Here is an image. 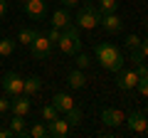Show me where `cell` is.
Wrapping results in <instances>:
<instances>
[{
    "instance_id": "18",
    "label": "cell",
    "mask_w": 148,
    "mask_h": 138,
    "mask_svg": "<svg viewBox=\"0 0 148 138\" xmlns=\"http://www.w3.org/2000/svg\"><path fill=\"white\" fill-rule=\"evenodd\" d=\"M37 35H40L37 30H30V27H22V30L17 32V42H20L22 47H30V44H32V40H35Z\"/></svg>"
},
{
    "instance_id": "15",
    "label": "cell",
    "mask_w": 148,
    "mask_h": 138,
    "mask_svg": "<svg viewBox=\"0 0 148 138\" xmlns=\"http://www.w3.org/2000/svg\"><path fill=\"white\" fill-rule=\"evenodd\" d=\"M10 131L15 138H25L27 136V126H25V116H17V113H12L10 118Z\"/></svg>"
},
{
    "instance_id": "30",
    "label": "cell",
    "mask_w": 148,
    "mask_h": 138,
    "mask_svg": "<svg viewBox=\"0 0 148 138\" xmlns=\"http://www.w3.org/2000/svg\"><path fill=\"white\" fill-rule=\"evenodd\" d=\"M59 3H64V8H77L82 0H59Z\"/></svg>"
},
{
    "instance_id": "24",
    "label": "cell",
    "mask_w": 148,
    "mask_h": 138,
    "mask_svg": "<svg viewBox=\"0 0 148 138\" xmlns=\"http://www.w3.org/2000/svg\"><path fill=\"white\" fill-rule=\"evenodd\" d=\"M74 57H77V59H74L77 69H89V67H91V57H89L86 52H77Z\"/></svg>"
},
{
    "instance_id": "35",
    "label": "cell",
    "mask_w": 148,
    "mask_h": 138,
    "mask_svg": "<svg viewBox=\"0 0 148 138\" xmlns=\"http://www.w3.org/2000/svg\"><path fill=\"white\" fill-rule=\"evenodd\" d=\"M84 3H96V0H84Z\"/></svg>"
},
{
    "instance_id": "12",
    "label": "cell",
    "mask_w": 148,
    "mask_h": 138,
    "mask_svg": "<svg viewBox=\"0 0 148 138\" xmlns=\"http://www.w3.org/2000/svg\"><path fill=\"white\" fill-rule=\"evenodd\" d=\"M47 131H49V136H52V138H64V136L69 133V123H67V118L57 116L54 121L47 123Z\"/></svg>"
},
{
    "instance_id": "33",
    "label": "cell",
    "mask_w": 148,
    "mask_h": 138,
    "mask_svg": "<svg viewBox=\"0 0 148 138\" xmlns=\"http://www.w3.org/2000/svg\"><path fill=\"white\" fill-rule=\"evenodd\" d=\"M143 27H146V30H148V17H146V20H143Z\"/></svg>"
},
{
    "instance_id": "37",
    "label": "cell",
    "mask_w": 148,
    "mask_h": 138,
    "mask_svg": "<svg viewBox=\"0 0 148 138\" xmlns=\"http://www.w3.org/2000/svg\"><path fill=\"white\" fill-rule=\"evenodd\" d=\"M146 67H148V59H146Z\"/></svg>"
},
{
    "instance_id": "2",
    "label": "cell",
    "mask_w": 148,
    "mask_h": 138,
    "mask_svg": "<svg viewBox=\"0 0 148 138\" xmlns=\"http://www.w3.org/2000/svg\"><path fill=\"white\" fill-rule=\"evenodd\" d=\"M57 47L62 49V54H69V57H74L77 52H82V47H84V42H82V35H79V27H64L62 30V37H59Z\"/></svg>"
},
{
    "instance_id": "6",
    "label": "cell",
    "mask_w": 148,
    "mask_h": 138,
    "mask_svg": "<svg viewBox=\"0 0 148 138\" xmlns=\"http://www.w3.org/2000/svg\"><path fill=\"white\" fill-rule=\"evenodd\" d=\"M22 10H25V15L30 17V20L42 22L45 17H47V3H45V0H25V3H22Z\"/></svg>"
},
{
    "instance_id": "7",
    "label": "cell",
    "mask_w": 148,
    "mask_h": 138,
    "mask_svg": "<svg viewBox=\"0 0 148 138\" xmlns=\"http://www.w3.org/2000/svg\"><path fill=\"white\" fill-rule=\"evenodd\" d=\"M136 84H138L136 69H119V72H116V86H119L121 91L131 94V91L136 89Z\"/></svg>"
},
{
    "instance_id": "28",
    "label": "cell",
    "mask_w": 148,
    "mask_h": 138,
    "mask_svg": "<svg viewBox=\"0 0 148 138\" xmlns=\"http://www.w3.org/2000/svg\"><path fill=\"white\" fill-rule=\"evenodd\" d=\"M10 111V96H0V113H8Z\"/></svg>"
},
{
    "instance_id": "19",
    "label": "cell",
    "mask_w": 148,
    "mask_h": 138,
    "mask_svg": "<svg viewBox=\"0 0 148 138\" xmlns=\"http://www.w3.org/2000/svg\"><path fill=\"white\" fill-rule=\"evenodd\" d=\"M40 89H42V79L40 77H27L25 79V94L27 96H35Z\"/></svg>"
},
{
    "instance_id": "9",
    "label": "cell",
    "mask_w": 148,
    "mask_h": 138,
    "mask_svg": "<svg viewBox=\"0 0 148 138\" xmlns=\"http://www.w3.org/2000/svg\"><path fill=\"white\" fill-rule=\"evenodd\" d=\"M123 123L128 126V131H131V133H143V131H146V126H148V116L143 111H131Z\"/></svg>"
},
{
    "instance_id": "16",
    "label": "cell",
    "mask_w": 148,
    "mask_h": 138,
    "mask_svg": "<svg viewBox=\"0 0 148 138\" xmlns=\"http://www.w3.org/2000/svg\"><path fill=\"white\" fill-rule=\"evenodd\" d=\"M67 84L72 86V89H84V84H86L84 69H72V72L67 74Z\"/></svg>"
},
{
    "instance_id": "27",
    "label": "cell",
    "mask_w": 148,
    "mask_h": 138,
    "mask_svg": "<svg viewBox=\"0 0 148 138\" xmlns=\"http://www.w3.org/2000/svg\"><path fill=\"white\" fill-rule=\"evenodd\" d=\"M45 35H47V40H49V42H54V44H57V42H59V37H62V30H59V27H49V30L45 32Z\"/></svg>"
},
{
    "instance_id": "4",
    "label": "cell",
    "mask_w": 148,
    "mask_h": 138,
    "mask_svg": "<svg viewBox=\"0 0 148 138\" xmlns=\"http://www.w3.org/2000/svg\"><path fill=\"white\" fill-rule=\"evenodd\" d=\"M52 49H54V42H49L47 35H37L30 44V54L35 59H49L52 57Z\"/></svg>"
},
{
    "instance_id": "25",
    "label": "cell",
    "mask_w": 148,
    "mask_h": 138,
    "mask_svg": "<svg viewBox=\"0 0 148 138\" xmlns=\"http://www.w3.org/2000/svg\"><path fill=\"white\" fill-rule=\"evenodd\" d=\"M136 89H138V94H141L143 99H148V74H146V77H138Z\"/></svg>"
},
{
    "instance_id": "26",
    "label": "cell",
    "mask_w": 148,
    "mask_h": 138,
    "mask_svg": "<svg viewBox=\"0 0 148 138\" xmlns=\"http://www.w3.org/2000/svg\"><path fill=\"white\" fill-rule=\"evenodd\" d=\"M123 44H126L128 49H138L141 47V37H138V35H128V37L123 40Z\"/></svg>"
},
{
    "instance_id": "22",
    "label": "cell",
    "mask_w": 148,
    "mask_h": 138,
    "mask_svg": "<svg viewBox=\"0 0 148 138\" xmlns=\"http://www.w3.org/2000/svg\"><path fill=\"white\" fill-rule=\"evenodd\" d=\"M40 113H42V121H45V123L54 121V118L59 116V111L54 109V104H45V106H42V111H40Z\"/></svg>"
},
{
    "instance_id": "36",
    "label": "cell",
    "mask_w": 148,
    "mask_h": 138,
    "mask_svg": "<svg viewBox=\"0 0 148 138\" xmlns=\"http://www.w3.org/2000/svg\"><path fill=\"white\" fill-rule=\"evenodd\" d=\"M143 133H146V136H148V126H146V131H143Z\"/></svg>"
},
{
    "instance_id": "1",
    "label": "cell",
    "mask_w": 148,
    "mask_h": 138,
    "mask_svg": "<svg viewBox=\"0 0 148 138\" xmlns=\"http://www.w3.org/2000/svg\"><path fill=\"white\" fill-rule=\"evenodd\" d=\"M94 57L104 69H109L114 74L119 69H123V52H121V47H116L111 42H96L94 44Z\"/></svg>"
},
{
    "instance_id": "20",
    "label": "cell",
    "mask_w": 148,
    "mask_h": 138,
    "mask_svg": "<svg viewBox=\"0 0 148 138\" xmlns=\"http://www.w3.org/2000/svg\"><path fill=\"white\" fill-rule=\"evenodd\" d=\"M96 8H99L101 15H109V12H119V0H96Z\"/></svg>"
},
{
    "instance_id": "29",
    "label": "cell",
    "mask_w": 148,
    "mask_h": 138,
    "mask_svg": "<svg viewBox=\"0 0 148 138\" xmlns=\"http://www.w3.org/2000/svg\"><path fill=\"white\" fill-rule=\"evenodd\" d=\"M138 49H141V54L148 59V37H143V40H141V47H138Z\"/></svg>"
},
{
    "instance_id": "17",
    "label": "cell",
    "mask_w": 148,
    "mask_h": 138,
    "mask_svg": "<svg viewBox=\"0 0 148 138\" xmlns=\"http://www.w3.org/2000/svg\"><path fill=\"white\" fill-rule=\"evenodd\" d=\"M64 118H67V123H69V128H77L82 121H84V111H82L79 106H72L67 113H64Z\"/></svg>"
},
{
    "instance_id": "11",
    "label": "cell",
    "mask_w": 148,
    "mask_h": 138,
    "mask_svg": "<svg viewBox=\"0 0 148 138\" xmlns=\"http://www.w3.org/2000/svg\"><path fill=\"white\" fill-rule=\"evenodd\" d=\"M32 109L27 94H17V96H10V113H17V116H27Z\"/></svg>"
},
{
    "instance_id": "21",
    "label": "cell",
    "mask_w": 148,
    "mask_h": 138,
    "mask_svg": "<svg viewBox=\"0 0 148 138\" xmlns=\"http://www.w3.org/2000/svg\"><path fill=\"white\" fill-rule=\"evenodd\" d=\"M15 44H17V40L3 37V40H0V57H10V54L15 52Z\"/></svg>"
},
{
    "instance_id": "13",
    "label": "cell",
    "mask_w": 148,
    "mask_h": 138,
    "mask_svg": "<svg viewBox=\"0 0 148 138\" xmlns=\"http://www.w3.org/2000/svg\"><path fill=\"white\" fill-rule=\"evenodd\" d=\"M52 104H54V109H57L59 113H67L72 106H77L74 99H72V94H64V91H57V94L52 96Z\"/></svg>"
},
{
    "instance_id": "38",
    "label": "cell",
    "mask_w": 148,
    "mask_h": 138,
    "mask_svg": "<svg viewBox=\"0 0 148 138\" xmlns=\"http://www.w3.org/2000/svg\"><path fill=\"white\" fill-rule=\"evenodd\" d=\"M20 3H25V0H20Z\"/></svg>"
},
{
    "instance_id": "34",
    "label": "cell",
    "mask_w": 148,
    "mask_h": 138,
    "mask_svg": "<svg viewBox=\"0 0 148 138\" xmlns=\"http://www.w3.org/2000/svg\"><path fill=\"white\" fill-rule=\"evenodd\" d=\"M143 113H146V116H148V104H146V111H143Z\"/></svg>"
},
{
    "instance_id": "5",
    "label": "cell",
    "mask_w": 148,
    "mask_h": 138,
    "mask_svg": "<svg viewBox=\"0 0 148 138\" xmlns=\"http://www.w3.org/2000/svg\"><path fill=\"white\" fill-rule=\"evenodd\" d=\"M3 91H5L8 96H17V94H25V79H22L20 74H15V72H8L5 77H3Z\"/></svg>"
},
{
    "instance_id": "8",
    "label": "cell",
    "mask_w": 148,
    "mask_h": 138,
    "mask_svg": "<svg viewBox=\"0 0 148 138\" xmlns=\"http://www.w3.org/2000/svg\"><path fill=\"white\" fill-rule=\"evenodd\" d=\"M99 27H104L109 35H119V32L123 30V17L119 15V12H109V15H101Z\"/></svg>"
},
{
    "instance_id": "23",
    "label": "cell",
    "mask_w": 148,
    "mask_h": 138,
    "mask_svg": "<svg viewBox=\"0 0 148 138\" xmlns=\"http://www.w3.org/2000/svg\"><path fill=\"white\" fill-rule=\"evenodd\" d=\"M27 136H32V138H45V136H49L47 123H35L32 128H27Z\"/></svg>"
},
{
    "instance_id": "32",
    "label": "cell",
    "mask_w": 148,
    "mask_h": 138,
    "mask_svg": "<svg viewBox=\"0 0 148 138\" xmlns=\"http://www.w3.org/2000/svg\"><path fill=\"white\" fill-rule=\"evenodd\" d=\"M5 12H8V3H5V0H0V17L5 15Z\"/></svg>"
},
{
    "instance_id": "3",
    "label": "cell",
    "mask_w": 148,
    "mask_h": 138,
    "mask_svg": "<svg viewBox=\"0 0 148 138\" xmlns=\"http://www.w3.org/2000/svg\"><path fill=\"white\" fill-rule=\"evenodd\" d=\"M99 22H101L99 8L94 3H84V8H79V12H77V27L79 30H94V27H99Z\"/></svg>"
},
{
    "instance_id": "31",
    "label": "cell",
    "mask_w": 148,
    "mask_h": 138,
    "mask_svg": "<svg viewBox=\"0 0 148 138\" xmlns=\"http://www.w3.org/2000/svg\"><path fill=\"white\" fill-rule=\"evenodd\" d=\"M0 138H15L10 128H0Z\"/></svg>"
},
{
    "instance_id": "14",
    "label": "cell",
    "mask_w": 148,
    "mask_h": 138,
    "mask_svg": "<svg viewBox=\"0 0 148 138\" xmlns=\"http://www.w3.org/2000/svg\"><path fill=\"white\" fill-rule=\"evenodd\" d=\"M49 22H52V27H59V30H64V27L72 25V15H69L64 8H57V10L52 12V17H49Z\"/></svg>"
},
{
    "instance_id": "10",
    "label": "cell",
    "mask_w": 148,
    "mask_h": 138,
    "mask_svg": "<svg viewBox=\"0 0 148 138\" xmlns=\"http://www.w3.org/2000/svg\"><path fill=\"white\" fill-rule=\"evenodd\" d=\"M101 121H104V126H121L123 121H126V113L121 111V109H114V106H106L104 111H101Z\"/></svg>"
}]
</instances>
